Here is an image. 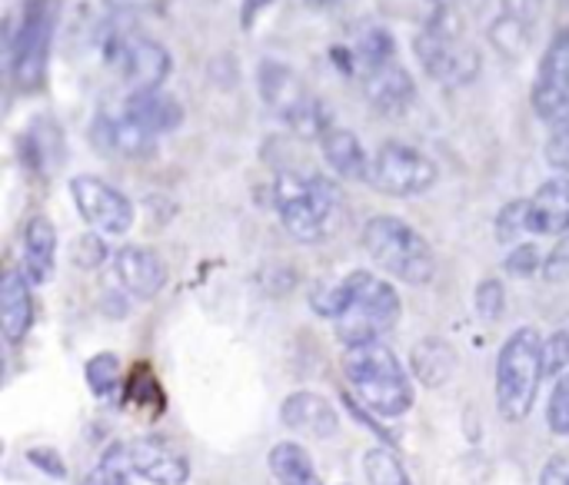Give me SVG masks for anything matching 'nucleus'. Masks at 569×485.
<instances>
[{"label":"nucleus","instance_id":"1","mask_svg":"<svg viewBox=\"0 0 569 485\" xmlns=\"http://www.w3.org/2000/svg\"><path fill=\"white\" fill-rule=\"evenodd\" d=\"M343 376L353 396L383 420H400L413 410V383L400 356L383 343L343 350Z\"/></svg>","mask_w":569,"mask_h":485},{"label":"nucleus","instance_id":"2","mask_svg":"<svg viewBox=\"0 0 569 485\" xmlns=\"http://www.w3.org/2000/svg\"><path fill=\"white\" fill-rule=\"evenodd\" d=\"M273 203L280 213L283 230L297 240V243H323L340 216H343V193L333 180L310 173H280L273 183Z\"/></svg>","mask_w":569,"mask_h":485},{"label":"nucleus","instance_id":"3","mask_svg":"<svg viewBox=\"0 0 569 485\" xmlns=\"http://www.w3.org/2000/svg\"><path fill=\"white\" fill-rule=\"evenodd\" d=\"M360 243L373 266L407 286H427L437 276V256L427 236L400 216H370L363 223Z\"/></svg>","mask_w":569,"mask_h":485},{"label":"nucleus","instance_id":"4","mask_svg":"<svg viewBox=\"0 0 569 485\" xmlns=\"http://www.w3.org/2000/svg\"><path fill=\"white\" fill-rule=\"evenodd\" d=\"M543 336L537 326H520L507 336L497 356V410L507 423H523L533 413L543 373Z\"/></svg>","mask_w":569,"mask_h":485},{"label":"nucleus","instance_id":"5","mask_svg":"<svg viewBox=\"0 0 569 485\" xmlns=\"http://www.w3.org/2000/svg\"><path fill=\"white\" fill-rule=\"evenodd\" d=\"M347 283V310L333 323L340 343L350 346H367L380 343L403 316L400 293L390 280L370 273V270H353L343 276Z\"/></svg>","mask_w":569,"mask_h":485},{"label":"nucleus","instance_id":"6","mask_svg":"<svg viewBox=\"0 0 569 485\" xmlns=\"http://www.w3.org/2000/svg\"><path fill=\"white\" fill-rule=\"evenodd\" d=\"M257 90H260L263 107L303 140H320L333 127V117L323 107V100H317L300 80V73L287 67L283 60H260Z\"/></svg>","mask_w":569,"mask_h":485},{"label":"nucleus","instance_id":"7","mask_svg":"<svg viewBox=\"0 0 569 485\" xmlns=\"http://www.w3.org/2000/svg\"><path fill=\"white\" fill-rule=\"evenodd\" d=\"M440 180V166L417 146L400 143V140H387L373 160H370V186L387 193V196H423L437 186Z\"/></svg>","mask_w":569,"mask_h":485},{"label":"nucleus","instance_id":"8","mask_svg":"<svg viewBox=\"0 0 569 485\" xmlns=\"http://www.w3.org/2000/svg\"><path fill=\"white\" fill-rule=\"evenodd\" d=\"M413 53L420 60V67L427 70L430 80L443 83V87H467L480 77V50L473 43H467L463 37H450L430 27H420L413 37Z\"/></svg>","mask_w":569,"mask_h":485},{"label":"nucleus","instance_id":"9","mask_svg":"<svg viewBox=\"0 0 569 485\" xmlns=\"http://www.w3.org/2000/svg\"><path fill=\"white\" fill-rule=\"evenodd\" d=\"M70 196H73L77 213L83 216V223L100 236H123L133 226V203L127 200V193H120L113 183H107L93 173L73 176Z\"/></svg>","mask_w":569,"mask_h":485},{"label":"nucleus","instance_id":"10","mask_svg":"<svg viewBox=\"0 0 569 485\" xmlns=\"http://www.w3.org/2000/svg\"><path fill=\"white\" fill-rule=\"evenodd\" d=\"M50 37H53V17L43 3H33L23 13L20 30L10 37V77L20 90H37L43 83Z\"/></svg>","mask_w":569,"mask_h":485},{"label":"nucleus","instance_id":"11","mask_svg":"<svg viewBox=\"0 0 569 485\" xmlns=\"http://www.w3.org/2000/svg\"><path fill=\"white\" fill-rule=\"evenodd\" d=\"M533 110L543 123L560 127L569 117V23L550 40L533 83Z\"/></svg>","mask_w":569,"mask_h":485},{"label":"nucleus","instance_id":"12","mask_svg":"<svg viewBox=\"0 0 569 485\" xmlns=\"http://www.w3.org/2000/svg\"><path fill=\"white\" fill-rule=\"evenodd\" d=\"M113 63L127 83L130 93H147V90H163L170 70H173V57L160 40L150 37H123L113 47Z\"/></svg>","mask_w":569,"mask_h":485},{"label":"nucleus","instance_id":"13","mask_svg":"<svg viewBox=\"0 0 569 485\" xmlns=\"http://www.w3.org/2000/svg\"><path fill=\"white\" fill-rule=\"evenodd\" d=\"M127 459L133 476L150 485H187L190 479V459L180 453L177 443L163 436H133L127 439Z\"/></svg>","mask_w":569,"mask_h":485},{"label":"nucleus","instance_id":"14","mask_svg":"<svg viewBox=\"0 0 569 485\" xmlns=\"http://www.w3.org/2000/svg\"><path fill=\"white\" fill-rule=\"evenodd\" d=\"M113 276L133 300H153L167 286V263L150 246H120L113 253Z\"/></svg>","mask_w":569,"mask_h":485},{"label":"nucleus","instance_id":"15","mask_svg":"<svg viewBox=\"0 0 569 485\" xmlns=\"http://www.w3.org/2000/svg\"><path fill=\"white\" fill-rule=\"evenodd\" d=\"M280 423L310 439H333L340 433V413L330 400L310 390H297L280 406Z\"/></svg>","mask_w":569,"mask_h":485},{"label":"nucleus","instance_id":"16","mask_svg":"<svg viewBox=\"0 0 569 485\" xmlns=\"http://www.w3.org/2000/svg\"><path fill=\"white\" fill-rule=\"evenodd\" d=\"M363 93H367L370 107L380 110L383 117H403L417 100V83H413L410 70L400 60H393V63H383V67L363 73Z\"/></svg>","mask_w":569,"mask_h":485},{"label":"nucleus","instance_id":"17","mask_svg":"<svg viewBox=\"0 0 569 485\" xmlns=\"http://www.w3.org/2000/svg\"><path fill=\"white\" fill-rule=\"evenodd\" d=\"M33 326V293L23 270H7L0 280V330L10 346L23 343Z\"/></svg>","mask_w":569,"mask_h":485},{"label":"nucleus","instance_id":"18","mask_svg":"<svg viewBox=\"0 0 569 485\" xmlns=\"http://www.w3.org/2000/svg\"><path fill=\"white\" fill-rule=\"evenodd\" d=\"M530 233L533 236H567L569 233V176H550L530 196Z\"/></svg>","mask_w":569,"mask_h":485},{"label":"nucleus","instance_id":"19","mask_svg":"<svg viewBox=\"0 0 569 485\" xmlns=\"http://www.w3.org/2000/svg\"><path fill=\"white\" fill-rule=\"evenodd\" d=\"M20 263H23V276L33 286H43L53 280L57 270V230L47 216H33L23 226V240H20Z\"/></svg>","mask_w":569,"mask_h":485},{"label":"nucleus","instance_id":"20","mask_svg":"<svg viewBox=\"0 0 569 485\" xmlns=\"http://www.w3.org/2000/svg\"><path fill=\"white\" fill-rule=\"evenodd\" d=\"M93 143L97 150L103 153H117V156H127V160H140V156H150L153 146H157V137L147 133L140 123H133L130 117H97L93 123Z\"/></svg>","mask_w":569,"mask_h":485},{"label":"nucleus","instance_id":"21","mask_svg":"<svg viewBox=\"0 0 569 485\" xmlns=\"http://www.w3.org/2000/svg\"><path fill=\"white\" fill-rule=\"evenodd\" d=\"M320 153L327 160V166L340 176V180H360L367 183L370 180V156L360 143V137L347 127H330L323 137H320Z\"/></svg>","mask_w":569,"mask_h":485},{"label":"nucleus","instance_id":"22","mask_svg":"<svg viewBox=\"0 0 569 485\" xmlns=\"http://www.w3.org/2000/svg\"><path fill=\"white\" fill-rule=\"evenodd\" d=\"M123 117L140 123L147 133L163 137L183 123V107L167 90H147V93H130L123 100Z\"/></svg>","mask_w":569,"mask_h":485},{"label":"nucleus","instance_id":"23","mask_svg":"<svg viewBox=\"0 0 569 485\" xmlns=\"http://www.w3.org/2000/svg\"><path fill=\"white\" fill-rule=\"evenodd\" d=\"M410 370L417 373V380H420L423 386L437 390V386L450 383V376H453V370H457V353H453V346H450L447 340L427 336V340H420V343L413 346V353H410Z\"/></svg>","mask_w":569,"mask_h":485},{"label":"nucleus","instance_id":"24","mask_svg":"<svg viewBox=\"0 0 569 485\" xmlns=\"http://www.w3.org/2000/svg\"><path fill=\"white\" fill-rule=\"evenodd\" d=\"M270 473L280 485H323L310 453L300 443H277L270 449Z\"/></svg>","mask_w":569,"mask_h":485},{"label":"nucleus","instance_id":"25","mask_svg":"<svg viewBox=\"0 0 569 485\" xmlns=\"http://www.w3.org/2000/svg\"><path fill=\"white\" fill-rule=\"evenodd\" d=\"M487 37L507 60H520L530 47V17L523 13V7H503V13L490 23Z\"/></svg>","mask_w":569,"mask_h":485},{"label":"nucleus","instance_id":"26","mask_svg":"<svg viewBox=\"0 0 569 485\" xmlns=\"http://www.w3.org/2000/svg\"><path fill=\"white\" fill-rule=\"evenodd\" d=\"M353 70L363 77L367 70H377L383 63H393L397 60V40L387 27L373 23V27H363L360 37L353 40Z\"/></svg>","mask_w":569,"mask_h":485},{"label":"nucleus","instance_id":"27","mask_svg":"<svg viewBox=\"0 0 569 485\" xmlns=\"http://www.w3.org/2000/svg\"><path fill=\"white\" fill-rule=\"evenodd\" d=\"M363 476L370 485H413L407 466L387 446H373L363 453Z\"/></svg>","mask_w":569,"mask_h":485},{"label":"nucleus","instance_id":"28","mask_svg":"<svg viewBox=\"0 0 569 485\" xmlns=\"http://www.w3.org/2000/svg\"><path fill=\"white\" fill-rule=\"evenodd\" d=\"M83 380L97 400H110L120 386V360L117 353H97L83 366Z\"/></svg>","mask_w":569,"mask_h":485},{"label":"nucleus","instance_id":"29","mask_svg":"<svg viewBox=\"0 0 569 485\" xmlns=\"http://www.w3.org/2000/svg\"><path fill=\"white\" fill-rule=\"evenodd\" d=\"M493 233L503 246H520V240L530 233V200H510L500 206Z\"/></svg>","mask_w":569,"mask_h":485},{"label":"nucleus","instance_id":"30","mask_svg":"<svg viewBox=\"0 0 569 485\" xmlns=\"http://www.w3.org/2000/svg\"><path fill=\"white\" fill-rule=\"evenodd\" d=\"M130 476H133V469L127 459V443H113L83 485H130Z\"/></svg>","mask_w":569,"mask_h":485},{"label":"nucleus","instance_id":"31","mask_svg":"<svg viewBox=\"0 0 569 485\" xmlns=\"http://www.w3.org/2000/svg\"><path fill=\"white\" fill-rule=\"evenodd\" d=\"M473 306H477V316H480L483 323H497V320L503 316V310H507V290H503V283L493 280V276L483 280V283L477 286Z\"/></svg>","mask_w":569,"mask_h":485},{"label":"nucleus","instance_id":"32","mask_svg":"<svg viewBox=\"0 0 569 485\" xmlns=\"http://www.w3.org/2000/svg\"><path fill=\"white\" fill-rule=\"evenodd\" d=\"M543 260H547V256H540L537 243H520V246H513V250L507 253L503 270H507L510 276H517V280H530V276L543 273Z\"/></svg>","mask_w":569,"mask_h":485},{"label":"nucleus","instance_id":"33","mask_svg":"<svg viewBox=\"0 0 569 485\" xmlns=\"http://www.w3.org/2000/svg\"><path fill=\"white\" fill-rule=\"evenodd\" d=\"M547 423H550V433L557 436H569V373H563L550 393V403H547Z\"/></svg>","mask_w":569,"mask_h":485},{"label":"nucleus","instance_id":"34","mask_svg":"<svg viewBox=\"0 0 569 485\" xmlns=\"http://www.w3.org/2000/svg\"><path fill=\"white\" fill-rule=\"evenodd\" d=\"M543 373L547 376H563L569 373V333L557 330L547 343H543Z\"/></svg>","mask_w":569,"mask_h":485},{"label":"nucleus","instance_id":"35","mask_svg":"<svg viewBox=\"0 0 569 485\" xmlns=\"http://www.w3.org/2000/svg\"><path fill=\"white\" fill-rule=\"evenodd\" d=\"M543 156H547V163H550L553 170L569 173V117L560 127H553V133H550V140H547V146H543Z\"/></svg>","mask_w":569,"mask_h":485},{"label":"nucleus","instance_id":"36","mask_svg":"<svg viewBox=\"0 0 569 485\" xmlns=\"http://www.w3.org/2000/svg\"><path fill=\"white\" fill-rule=\"evenodd\" d=\"M107 260V243L100 240V233H87L73 243V263L80 270H93Z\"/></svg>","mask_w":569,"mask_h":485},{"label":"nucleus","instance_id":"37","mask_svg":"<svg viewBox=\"0 0 569 485\" xmlns=\"http://www.w3.org/2000/svg\"><path fill=\"white\" fill-rule=\"evenodd\" d=\"M543 280L547 283H569V233L553 243V250L543 260Z\"/></svg>","mask_w":569,"mask_h":485},{"label":"nucleus","instance_id":"38","mask_svg":"<svg viewBox=\"0 0 569 485\" xmlns=\"http://www.w3.org/2000/svg\"><path fill=\"white\" fill-rule=\"evenodd\" d=\"M27 459H30L40 473H47V476H53V479H63V476H67V466H63V459L57 456V449H27Z\"/></svg>","mask_w":569,"mask_h":485},{"label":"nucleus","instance_id":"39","mask_svg":"<svg viewBox=\"0 0 569 485\" xmlns=\"http://www.w3.org/2000/svg\"><path fill=\"white\" fill-rule=\"evenodd\" d=\"M540 485H569V459L567 456H557L543 466V476Z\"/></svg>","mask_w":569,"mask_h":485},{"label":"nucleus","instance_id":"40","mask_svg":"<svg viewBox=\"0 0 569 485\" xmlns=\"http://www.w3.org/2000/svg\"><path fill=\"white\" fill-rule=\"evenodd\" d=\"M270 3H273V0H243V10H240V23H243V27L250 30V27H253V20H257V13H260V10H267Z\"/></svg>","mask_w":569,"mask_h":485},{"label":"nucleus","instance_id":"41","mask_svg":"<svg viewBox=\"0 0 569 485\" xmlns=\"http://www.w3.org/2000/svg\"><path fill=\"white\" fill-rule=\"evenodd\" d=\"M307 7H317V10H323V7H330V3H337V0H303Z\"/></svg>","mask_w":569,"mask_h":485},{"label":"nucleus","instance_id":"42","mask_svg":"<svg viewBox=\"0 0 569 485\" xmlns=\"http://www.w3.org/2000/svg\"><path fill=\"white\" fill-rule=\"evenodd\" d=\"M113 7H137V3H143V0H110Z\"/></svg>","mask_w":569,"mask_h":485}]
</instances>
